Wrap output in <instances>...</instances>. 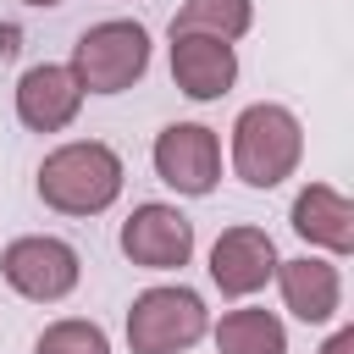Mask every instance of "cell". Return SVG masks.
Instances as JSON below:
<instances>
[{
  "label": "cell",
  "instance_id": "obj_2",
  "mask_svg": "<svg viewBox=\"0 0 354 354\" xmlns=\"http://www.w3.org/2000/svg\"><path fill=\"white\" fill-rule=\"evenodd\" d=\"M299 149H304V133L282 105H249L232 122V166L249 188H277L299 166Z\"/></svg>",
  "mask_w": 354,
  "mask_h": 354
},
{
  "label": "cell",
  "instance_id": "obj_16",
  "mask_svg": "<svg viewBox=\"0 0 354 354\" xmlns=\"http://www.w3.org/2000/svg\"><path fill=\"white\" fill-rule=\"evenodd\" d=\"M321 354H354V326H343V332H332V343H326Z\"/></svg>",
  "mask_w": 354,
  "mask_h": 354
},
{
  "label": "cell",
  "instance_id": "obj_8",
  "mask_svg": "<svg viewBox=\"0 0 354 354\" xmlns=\"http://www.w3.org/2000/svg\"><path fill=\"white\" fill-rule=\"evenodd\" d=\"M171 77L188 100H221L238 77L232 39L216 33H171Z\"/></svg>",
  "mask_w": 354,
  "mask_h": 354
},
{
  "label": "cell",
  "instance_id": "obj_15",
  "mask_svg": "<svg viewBox=\"0 0 354 354\" xmlns=\"http://www.w3.org/2000/svg\"><path fill=\"white\" fill-rule=\"evenodd\" d=\"M33 354H111V343L94 321H55V326H44Z\"/></svg>",
  "mask_w": 354,
  "mask_h": 354
},
{
  "label": "cell",
  "instance_id": "obj_9",
  "mask_svg": "<svg viewBox=\"0 0 354 354\" xmlns=\"http://www.w3.org/2000/svg\"><path fill=\"white\" fill-rule=\"evenodd\" d=\"M271 271H277V249H271V238H266L260 227H227V232L216 238V249H210V277H216V288L232 293V299L266 288Z\"/></svg>",
  "mask_w": 354,
  "mask_h": 354
},
{
  "label": "cell",
  "instance_id": "obj_5",
  "mask_svg": "<svg viewBox=\"0 0 354 354\" xmlns=\"http://www.w3.org/2000/svg\"><path fill=\"white\" fill-rule=\"evenodd\" d=\"M155 171L177 194H194V199L210 194L216 177H221V144H216V133L199 127V122H171L155 138Z\"/></svg>",
  "mask_w": 354,
  "mask_h": 354
},
{
  "label": "cell",
  "instance_id": "obj_14",
  "mask_svg": "<svg viewBox=\"0 0 354 354\" xmlns=\"http://www.w3.org/2000/svg\"><path fill=\"white\" fill-rule=\"evenodd\" d=\"M249 28V0H183V11L171 17V33H216V39H238Z\"/></svg>",
  "mask_w": 354,
  "mask_h": 354
},
{
  "label": "cell",
  "instance_id": "obj_13",
  "mask_svg": "<svg viewBox=\"0 0 354 354\" xmlns=\"http://www.w3.org/2000/svg\"><path fill=\"white\" fill-rule=\"evenodd\" d=\"M216 343H221V354H288L282 321L271 310H232V315H221Z\"/></svg>",
  "mask_w": 354,
  "mask_h": 354
},
{
  "label": "cell",
  "instance_id": "obj_6",
  "mask_svg": "<svg viewBox=\"0 0 354 354\" xmlns=\"http://www.w3.org/2000/svg\"><path fill=\"white\" fill-rule=\"evenodd\" d=\"M0 271L6 282L22 293V299H66L77 288V254L61 243V238H17L6 254H0Z\"/></svg>",
  "mask_w": 354,
  "mask_h": 354
},
{
  "label": "cell",
  "instance_id": "obj_17",
  "mask_svg": "<svg viewBox=\"0 0 354 354\" xmlns=\"http://www.w3.org/2000/svg\"><path fill=\"white\" fill-rule=\"evenodd\" d=\"M28 6H61V0H28Z\"/></svg>",
  "mask_w": 354,
  "mask_h": 354
},
{
  "label": "cell",
  "instance_id": "obj_11",
  "mask_svg": "<svg viewBox=\"0 0 354 354\" xmlns=\"http://www.w3.org/2000/svg\"><path fill=\"white\" fill-rule=\"evenodd\" d=\"M293 232L310 238V243H321V249H332V254H348L354 249V205L337 188L310 183L293 199Z\"/></svg>",
  "mask_w": 354,
  "mask_h": 354
},
{
  "label": "cell",
  "instance_id": "obj_3",
  "mask_svg": "<svg viewBox=\"0 0 354 354\" xmlns=\"http://www.w3.org/2000/svg\"><path fill=\"white\" fill-rule=\"evenodd\" d=\"M149 66V33L138 22H100L72 44V77L88 94H122Z\"/></svg>",
  "mask_w": 354,
  "mask_h": 354
},
{
  "label": "cell",
  "instance_id": "obj_1",
  "mask_svg": "<svg viewBox=\"0 0 354 354\" xmlns=\"http://www.w3.org/2000/svg\"><path fill=\"white\" fill-rule=\"evenodd\" d=\"M39 194H44V205H55L66 216H100L122 194V160H116V149H105L94 138L61 144L39 166Z\"/></svg>",
  "mask_w": 354,
  "mask_h": 354
},
{
  "label": "cell",
  "instance_id": "obj_7",
  "mask_svg": "<svg viewBox=\"0 0 354 354\" xmlns=\"http://www.w3.org/2000/svg\"><path fill=\"white\" fill-rule=\"evenodd\" d=\"M122 254L144 271H177L194 254V227L171 205H138L122 221Z\"/></svg>",
  "mask_w": 354,
  "mask_h": 354
},
{
  "label": "cell",
  "instance_id": "obj_10",
  "mask_svg": "<svg viewBox=\"0 0 354 354\" xmlns=\"http://www.w3.org/2000/svg\"><path fill=\"white\" fill-rule=\"evenodd\" d=\"M83 105V88L72 77V66H28L22 83H17V116L33 127V133H55L77 116Z\"/></svg>",
  "mask_w": 354,
  "mask_h": 354
},
{
  "label": "cell",
  "instance_id": "obj_4",
  "mask_svg": "<svg viewBox=\"0 0 354 354\" xmlns=\"http://www.w3.org/2000/svg\"><path fill=\"white\" fill-rule=\"evenodd\" d=\"M205 332V304L188 288H149L127 310V343L133 354H183Z\"/></svg>",
  "mask_w": 354,
  "mask_h": 354
},
{
  "label": "cell",
  "instance_id": "obj_12",
  "mask_svg": "<svg viewBox=\"0 0 354 354\" xmlns=\"http://www.w3.org/2000/svg\"><path fill=\"white\" fill-rule=\"evenodd\" d=\"M277 277H282V299H288V310L299 315V321H332V310H337V271L326 266V260H277Z\"/></svg>",
  "mask_w": 354,
  "mask_h": 354
}]
</instances>
